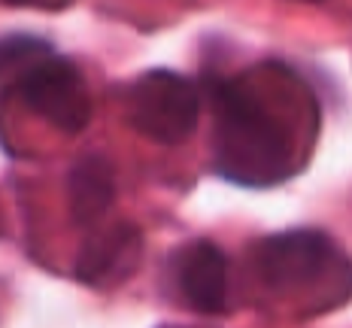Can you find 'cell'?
<instances>
[{"label": "cell", "instance_id": "6da1fadb", "mask_svg": "<svg viewBox=\"0 0 352 328\" xmlns=\"http://www.w3.org/2000/svg\"><path fill=\"white\" fill-rule=\"evenodd\" d=\"M216 116V173L240 186H276L298 173L300 116H316V98L292 67L255 64L237 76L201 83Z\"/></svg>", "mask_w": 352, "mask_h": 328}, {"label": "cell", "instance_id": "7a4b0ae2", "mask_svg": "<svg viewBox=\"0 0 352 328\" xmlns=\"http://www.w3.org/2000/svg\"><path fill=\"white\" fill-rule=\"evenodd\" d=\"M255 274L274 295L313 298L316 307L352 295V261L319 231H283L255 246Z\"/></svg>", "mask_w": 352, "mask_h": 328}, {"label": "cell", "instance_id": "3957f363", "mask_svg": "<svg viewBox=\"0 0 352 328\" xmlns=\"http://www.w3.org/2000/svg\"><path fill=\"white\" fill-rule=\"evenodd\" d=\"M204 89L173 70H149L137 76L124 94V119L146 140L158 146L186 143L201 119Z\"/></svg>", "mask_w": 352, "mask_h": 328}, {"label": "cell", "instance_id": "277c9868", "mask_svg": "<svg viewBox=\"0 0 352 328\" xmlns=\"http://www.w3.org/2000/svg\"><path fill=\"white\" fill-rule=\"evenodd\" d=\"M6 91L64 134H76L91 119V91L76 61L46 49L6 83Z\"/></svg>", "mask_w": 352, "mask_h": 328}, {"label": "cell", "instance_id": "5b68a950", "mask_svg": "<svg viewBox=\"0 0 352 328\" xmlns=\"http://www.w3.org/2000/svg\"><path fill=\"white\" fill-rule=\"evenodd\" d=\"M173 283L179 289L182 301L197 313H216L228 310V289H231V267L228 255L210 240H192L170 259Z\"/></svg>", "mask_w": 352, "mask_h": 328}, {"label": "cell", "instance_id": "8992f818", "mask_svg": "<svg viewBox=\"0 0 352 328\" xmlns=\"http://www.w3.org/2000/svg\"><path fill=\"white\" fill-rule=\"evenodd\" d=\"M67 198H70V216L76 225L98 222L116 198L113 164L104 155H98V152L82 155L70 171Z\"/></svg>", "mask_w": 352, "mask_h": 328}, {"label": "cell", "instance_id": "52a82bcc", "mask_svg": "<svg viewBox=\"0 0 352 328\" xmlns=\"http://www.w3.org/2000/svg\"><path fill=\"white\" fill-rule=\"evenodd\" d=\"M140 252V234L131 225H113L104 228L100 234L88 237L79 255L76 274L85 283H104L107 276L122 274L124 267H131V261Z\"/></svg>", "mask_w": 352, "mask_h": 328}, {"label": "cell", "instance_id": "ba28073f", "mask_svg": "<svg viewBox=\"0 0 352 328\" xmlns=\"http://www.w3.org/2000/svg\"><path fill=\"white\" fill-rule=\"evenodd\" d=\"M46 49H52L46 40L31 34H12L0 40V85H6L19 70H25L36 55H43Z\"/></svg>", "mask_w": 352, "mask_h": 328}, {"label": "cell", "instance_id": "9c48e42d", "mask_svg": "<svg viewBox=\"0 0 352 328\" xmlns=\"http://www.w3.org/2000/svg\"><path fill=\"white\" fill-rule=\"evenodd\" d=\"M6 3H19V6H36V10H64L73 0H6Z\"/></svg>", "mask_w": 352, "mask_h": 328}]
</instances>
